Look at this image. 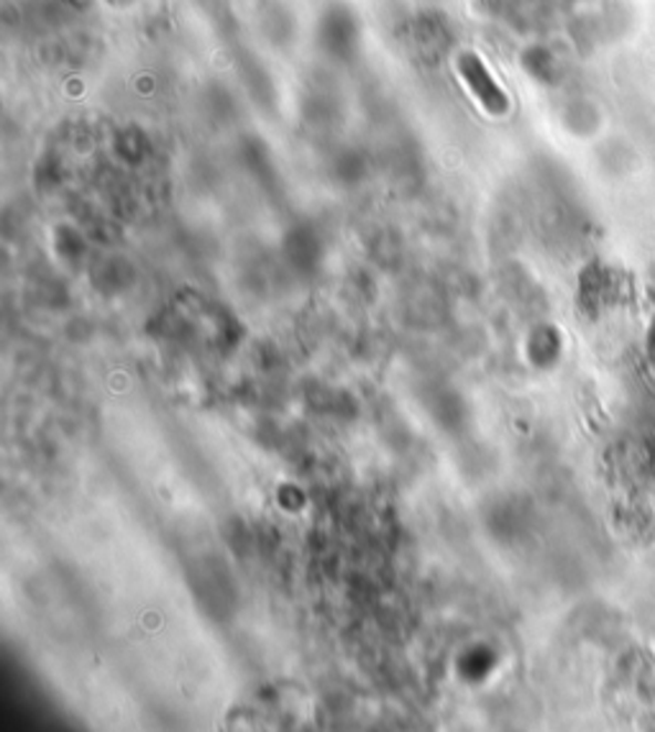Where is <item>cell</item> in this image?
Returning <instances> with one entry per match:
<instances>
[{"mask_svg":"<svg viewBox=\"0 0 655 732\" xmlns=\"http://www.w3.org/2000/svg\"><path fill=\"white\" fill-rule=\"evenodd\" d=\"M458 75H461L464 85L477 95L481 109L491 113V116H502V113H507V109H510V101H507L505 90L497 85L495 78L489 75L485 62H481L477 54L458 56Z\"/></svg>","mask_w":655,"mask_h":732,"instance_id":"6da1fadb","label":"cell"}]
</instances>
